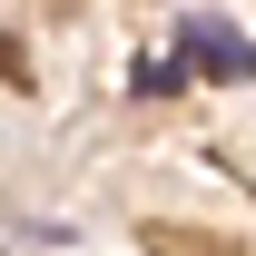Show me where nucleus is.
Listing matches in <instances>:
<instances>
[{
  "label": "nucleus",
  "instance_id": "f257e3e1",
  "mask_svg": "<svg viewBox=\"0 0 256 256\" xmlns=\"http://www.w3.org/2000/svg\"><path fill=\"white\" fill-rule=\"evenodd\" d=\"M178 60H197V69H236V79H256V40H236L226 20H207V10H178Z\"/></svg>",
  "mask_w": 256,
  "mask_h": 256
}]
</instances>
